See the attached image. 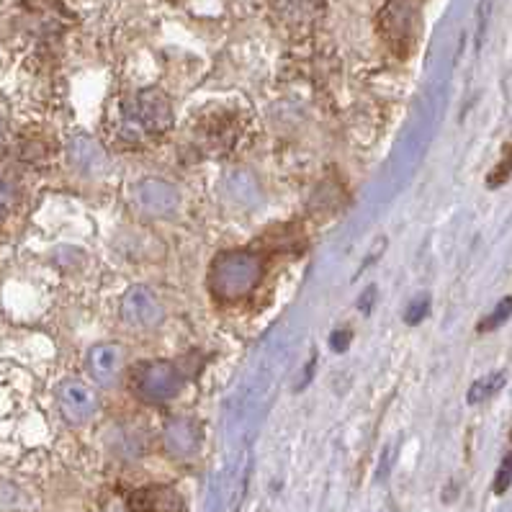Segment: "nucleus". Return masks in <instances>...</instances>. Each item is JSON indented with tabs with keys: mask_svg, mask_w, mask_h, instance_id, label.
<instances>
[{
	"mask_svg": "<svg viewBox=\"0 0 512 512\" xmlns=\"http://www.w3.org/2000/svg\"><path fill=\"white\" fill-rule=\"evenodd\" d=\"M173 127V106L157 88H145L119 103L114 116L116 137L127 145H145Z\"/></svg>",
	"mask_w": 512,
	"mask_h": 512,
	"instance_id": "obj_1",
	"label": "nucleus"
},
{
	"mask_svg": "<svg viewBox=\"0 0 512 512\" xmlns=\"http://www.w3.org/2000/svg\"><path fill=\"white\" fill-rule=\"evenodd\" d=\"M263 276V263L250 250H227L211 263L209 286L219 302H240L255 291Z\"/></svg>",
	"mask_w": 512,
	"mask_h": 512,
	"instance_id": "obj_2",
	"label": "nucleus"
},
{
	"mask_svg": "<svg viewBox=\"0 0 512 512\" xmlns=\"http://www.w3.org/2000/svg\"><path fill=\"white\" fill-rule=\"evenodd\" d=\"M183 374L170 361H145L132 371V392L142 402L160 404L181 392Z\"/></svg>",
	"mask_w": 512,
	"mask_h": 512,
	"instance_id": "obj_3",
	"label": "nucleus"
},
{
	"mask_svg": "<svg viewBox=\"0 0 512 512\" xmlns=\"http://www.w3.org/2000/svg\"><path fill=\"white\" fill-rule=\"evenodd\" d=\"M121 322L132 330H155L165 317V309L157 294L147 286H132L121 299Z\"/></svg>",
	"mask_w": 512,
	"mask_h": 512,
	"instance_id": "obj_4",
	"label": "nucleus"
},
{
	"mask_svg": "<svg viewBox=\"0 0 512 512\" xmlns=\"http://www.w3.org/2000/svg\"><path fill=\"white\" fill-rule=\"evenodd\" d=\"M181 204V193L165 178H142L134 186V206L150 219L170 217Z\"/></svg>",
	"mask_w": 512,
	"mask_h": 512,
	"instance_id": "obj_5",
	"label": "nucleus"
},
{
	"mask_svg": "<svg viewBox=\"0 0 512 512\" xmlns=\"http://www.w3.org/2000/svg\"><path fill=\"white\" fill-rule=\"evenodd\" d=\"M420 3L422 0H386L384 11H381V29L394 47L407 49L410 44Z\"/></svg>",
	"mask_w": 512,
	"mask_h": 512,
	"instance_id": "obj_6",
	"label": "nucleus"
},
{
	"mask_svg": "<svg viewBox=\"0 0 512 512\" xmlns=\"http://www.w3.org/2000/svg\"><path fill=\"white\" fill-rule=\"evenodd\" d=\"M57 402H60V412L65 415V420L73 425H85L98 410L93 392L78 379L62 381L57 389Z\"/></svg>",
	"mask_w": 512,
	"mask_h": 512,
	"instance_id": "obj_7",
	"label": "nucleus"
},
{
	"mask_svg": "<svg viewBox=\"0 0 512 512\" xmlns=\"http://www.w3.org/2000/svg\"><path fill=\"white\" fill-rule=\"evenodd\" d=\"M165 448H168L170 456L175 458H188L196 453L201 443L199 428H196V422L186 420V417H175L165 425Z\"/></svg>",
	"mask_w": 512,
	"mask_h": 512,
	"instance_id": "obj_8",
	"label": "nucleus"
},
{
	"mask_svg": "<svg viewBox=\"0 0 512 512\" xmlns=\"http://www.w3.org/2000/svg\"><path fill=\"white\" fill-rule=\"evenodd\" d=\"M273 11L289 29H307L320 19L325 0H271Z\"/></svg>",
	"mask_w": 512,
	"mask_h": 512,
	"instance_id": "obj_9",
	"label": "nucleus"
},
{
	"mask_svg": "<svg viewBox=\"0 0 512 512\" xmlns=\"http://www.w3.org/2000/svg\"><path fill=\"white\" fill-rule=\"evenodd\" d=\"M67 155H70V163L85 175H98L101 168H106V155H103L101 145H98L96 139L85 137V134L70 139Z\"/></svg>",
	"mask_w": 512,
	"mask_h": 512,
	"instance_id": "obj_10",
	"label": "nucleus"
},
{
	"mask_svg": "<svg viewBox=\"0 0 512 512\" xmlns=\"http://www.w3.org/2000/svg\"><path fill=\"white\" fill-rule=\"evenodd\" d=\"M88 371L98 384H111L121 371V348L114 343L93 345L88 350Z\"/></svg>",
	"mask_w": 512,
	"mask_h": 512,
	"instance_id": "obj_11",
	"label": "nucleus"
},
{
	"mask_svg": "<svg viewBox=\"0 0 512 512\" xmlns=\"http://www.w3.org/2000/svg\"><path fill=\"white\" fill-rule=\"evenodd\" d=\"M134 512H181V497L168 487H147L134 492Z\"/></svg>",
	"mask_w": 512,
	"mask_h": 512,
	"instance_id": "obj_12",
	"label": "nucleus"
},
{
	"mask_svg": "<svg viewBox=\"0 0 512 512\" xmlns=\"http://www.w3.org/2000/svg\"><path fill=\"white\" fill-rule=\"evenodd\" d=\"M502 384H505V374H492V376H487V379L474 381V384H471V389H469V394H466V399H469V404L487 402L492 394L500 392Z\"/></svg>",
	"mask_w": 512,
	"mask_h": 512,
	"instance_id": "obj_13",
	"label": "nucleus"
},
{
	"mask_svg": "<svg viewBox=\"0 0 512 512\" xmlns=\"http://www.w3.org/2000/svg\"><path fill=\"white\" fill-rule=\"evenodd\" d=\"M512 317V296H507V299H502L500 304H497V309H494L489 317H484V322L479 325V330L487 332V330H494V327H500L502 322H507Z\"/></svg>",
	"mask_w": 512,
	"mask_h": 512,
	"instance_id": "obj_14",
	"label": "nucleus"
},
{
	"mask_svg": "<svg viewBox=\"0 0 512 512\" xmlns=\"http://www.w3.org/2000/svg\"><path fill=\"white\" fill-rule=\"evenodd\" d=\"M16 204V188L6 175H0V219H6Z\"/></svg>",
	"mask_w": 512,
	"mask_h": 512,
	"instance_id": "obj_15",
	"label": "nucleus"
},
{
	"mask_svg": "<svg viewBox=\"0 0 512 512\" xmlns=\"http://www.w3.org/2000/svg\"><path fill=\"white\" fill-rule=\"evenodd\" d=\"M428 309H430L428 296H420V299H415V302L407 307V312H404V322H407V325H420V322L428 317Z\"/></svg>",
	"mask_w": 512,
	"mask_h": 512,
	"instance_id": "obj_16",
	"label": "nucleus"
},
{
	"mask_svg": "<svg viewBox=\"0 0 512 512\" xmlns=\"http://www.w3.org/2000/svg\"><path fill=\"white\" fill-rule=\"evenodd\" d=\"M512 173V147H505V157H502V163L489 173V186H500L510 178Z\"/></svg>",
	"mask_w": 512,
	"mask_h": 512,
	"instance_id": "obj_17",
	"label": "nucleus"
},
{
	"mask_svg": "<svg viewBox=\"0 0 512 512\" xmlns=\"http://www.w3.org/2000/svg\"><path fill=\"white\" fill-rule=\"evenodd\" d=\"M510 484H512V453H507L505 461H502V466H500V471H497V479H494V492L505 494Z\"/></svg>",
	"mask_w": 512,
	"mask_h": 512,
	"instance_id": "obj_18",
	"label": "nucleus"
},
{
	"mask_svg": "<svg viewBox=\"0 0 512 512\" xmlns=\"http://www.w3.org/2000/svg\"><path fill=\"white\" fill-rule=\"evenodd\" d=\"M348 343H350V330L335 332V335H332V350H345L348 348Z\"/></svg>",
	"mask_w": 512,
	"mask_h": 512,
	"instance_id": "obj_19",
	"label": "nucleus"
},
{
	"mask_svg": "<svg viewBox=\"0 0 512 512\" xmlns=\"http://www.w3.org/2000/svg\"><path fill=\"white\" fill-rule=\"evenodd\" d=\"M3 139H6V129H3V121H0V145H3Z\"/></svg>",
	"mask_w": 512,
	"mask_h": 512,
	"instance_id": "obj_20",
	"label": "nucleus"
}]
</instances>
